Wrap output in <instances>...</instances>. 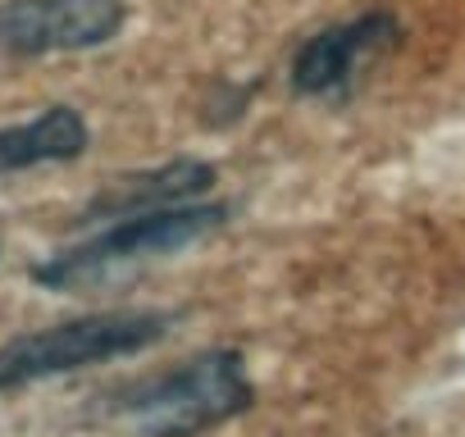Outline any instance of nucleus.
I'll use <instances>...</instances> for the list:
<instances>
[{
	"label": "nucleus",
	"instance_id": "2",
	"mask_svg": "<svg viewBox=\"0 0 465 437\" xmlns=\"http://www.w3.org/2000/svg\"><path fill=\"white\" fill-rule=\"evenodd\" d=\"M223 218H228V205H205V200L124 214V218H110L105 228H96L92 238H83L78 247L42 260L33 269V278L51 292H83V287L119 278L124 269H137L160 256H178V251L196 247Z\"/></svg>",
	"mask_w": 465,
	"mask_h": 437
},
{
	"label": "nucleus",
	"instance_id": "6",
	"mask_svg": "<svg viewBox=\"0 0 465 437\" xmlns=\"http://www.w3.org/2000/svg\"><path fill=\"white\" fill-rule=\"evenodd\" d=\"M214 187V164L205 160H169L142 173H124L114 178L105 191H96L83 209V224H110L124 214H146V209H164V205H187L201 200Z\"/></svg>",
	"mask_w": 465,
	"mask_h": 437
},
{
	"label": "nucleus",
	"instance_id": "1",
	"mask_svg": "<svg viewBox=\"0 0 465 437\" xmlns=\"http://www.w3.org/2000/svg\"><path fill=\"white\" fill-rule=\"evenodd\" d=\"M256 387L238 351H201L178 369L146 374L101 396L96 414L124 437H201L247 414Z\"/></svg>",
	"mask_w": 465,
	"mask_h": 437
},
{
	"label": "nucleus",
	"instance_id": "5",
	"mask_svg": "<svg viewBox=\"0 0 465 437\" xmlns=\"http://www.w3.org/2000/svg\"><path fill=\"white\" fill-rule=\"evenodd\" d=\"M397 19L388 10H370L361 19L333 24L315 37L302 42L292 55V87L302 96H338L347 92L392 42H397Z\"/></svg>",
	"mask_w": 465,
	"mask_h": 437
},
{
	"label": "nucleus",
	"instance_id": "7",
	"mask_svg": "<svg viewBox=\"0 0 465 437\" xmlns=\"http://www.w3.org/2000/svg\"><path fill=\"white\" fill-rule=\"evenodd\" d=\"M87 141H92L87 119L74 105H51L28 123L0 128V178L42 164H69L87 151Z\"/></svg>",
	"mask_w": 465,
	"mask_h": 437
},
{
	"label": "nucleus",
	"instance_id": "3",
	"mask_svg": "<svg viewBox=\"0 0 465 437\" xmlns=\"http://www.w3.org/2000/svg\"><path fill=\"white\" fill-rule=\"evenodd\" d=\"M169 328H173L169 310H101V315H83L69 324H51V328L10 337L0 346V392L137 355V351L164 342Z\"/></svg>",
	"mask_w": 465,
	"mask_h": 437
},
{
	"label": "nucleus",
	"instance_id": "4",
	"mask_svg": "<svg viewBox=\"0 0 465 437\" xmlns=\"http://www.w3.org/2000/svg\"><path fill=\"white\" fill-rule=\"evenodd\" d=\"M128 24L124 0H0V55L37 60L110 46Z\"/></svg>",
	"mask_w": 465,
	"mask_h": 437
}]
</instances>
